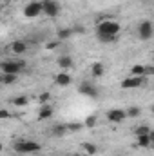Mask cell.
<instances>
[{"instance_id":"obj_6","label":"cell","mask_w":154,"mask_h":156,"mask_svg":"<svg viewBox=\"0 0 154 156\" xmlns=\"http://www.w3.org/2000/svg\"><path fill=\"white\" fill-rule=\"evenodd\" d=\"M152 35H154V29H152L151 20H143V22L138 26V37H140V40L147 42V40L152 38Z\"/></svg>"},{"instance_id":"obj_4","label":"cell","mask_w":154,"mask_h":156,"mask_svg":"<svg viewBox=\"0 0 154 156\" xmlns=\"http://www.w3.org/2000/svg\"><path fill=\"white\" fill-rule=\"evenodd\" d=\"M147 82H149V78L147 76H131V78H125V80H121V89H136V87H143V85H147Z\"/></svg>"},{"instance_id":"obj_19","label":"cell","mask_w":154,"mask_h":156,"mask_svg":"<svg viewBox=\"0 0 154 156\" xmlns=\"http://www.w3.org/2000/svg\"><path fill=\"white\" fill-rule=\"evenodd\" d=\"M82 127H83V122H67V123H65L67 133H78Z\"/></svg>"},{"instance_id":"obj_34","label":"cell","mask_w":154,"mask_h":156,"mask_svg":"<svg viewBox=\"0 0 154 156\" xmlns=\"http://www.w3.org/2000/svg\"><path fill=\"white\" fill-rule=\"evenodd\" d=\"M0 76H2V71H0Z\"/></svg>"},{"instance_id":"obj_16","label":"cell","mask_w":154,"mask_h":156,"mask_svg":"<svg viewBox=\"0 0 154 156\" xmlns=\"http://www.w3.org/2000/svg\"><path fill=\"white\" fill-rule=\"evenodd\" d=\"M103 73H105L103 64H102V62H94L93 67H91V75H93L94 78H100V76H103Z\"/></svg>"},{"instance_id":"obj_3","label":"cell","mask_w":154,"mask_h":156,"mask_svg":"<svg viewBox=\"0 0 154 156\" xmlns=\"http://www.w3.org/2000/svg\"><path fill=\"white\" fill-rule=\"evenodd\" d=\"M15 151L18 154H29V153H37L40 151V144L33 142V140H18L15 144Z\"/></svg>"},{"instance_id":"obj_21","label":"cell","mask_w":154,"mask_h":156,"mask_svg":"<svg viewBox=\"0 0 154 156\" xmlns=\"http://www.w3.org/2000/svg\"><path fill=\"white\" fill-rule=\"evenodd\" d=\"M125 115H127V116H132V118H138L142 115V109H140L138 105H131V107L125 111Z\"/></svg>"},{"instance_id":"obj_22","label":"cell","mask_w":154,"mask_h":156,"mask_svg":"<svg viewBox=\"0 0 154 156\" xmlns=\"http://www.w3.org/2000/svg\"><path fill=\"white\" fill-rule=\"evenodd\" d=\"M27 102H29V100H27V96H24V94H22V96L13 98V105H16V107H26V105H27Z\"/></svg>"},{"instance_id":"obj_17","label":"cell","mask_w":154,"mask_h":156,"mask_svg":"<svg viewBox=\"0 0 154 156\" xmlns=\"http://www.w3.org/2000/svg\"><path fill=\"white\" fill-rule=\"evenodd\" d=\"M58 40L60 42H65V40H69L71 37H73V29L71 27H64V29H58Z\"/></svg>"},{"instance_id":"obj_23","label":"cell","mask_w":154,"mask_h":156,"mask_svg":"<svg viewBox=\"0 0 154 156\" xmlns=\"http://www.w3.org/2000/svg\"><path fill=\"white\" fill-rule=\"evenodd\" d=\"M0 82H2V83H5V85H9V83H15V82H16V75H4V73H2Z\"/></svg>"},{"instance_id":"obj_31","label":"cell","mask_w":154,"mask_h":156,"mask_svg":"<svg viewBox=\"0 0 154 156\" xmlns=\"http://www.w3.org/2000/svg\"><path fill=\"white\" fill-rule=\"evenodd\" d=\"M151 75H154V67L152 66H145V76L149 78Z\"/></svg>"},{"instance_id":"obj_10","label":"cell","mask_w":154,"mask_h":156,"mask_svg":"<svg viewBox=\"0 0 154 156\" xmlns=\"http://www.w3.org/2000/svg\"><path fill=\"white\" fill-rule=\"evenodd\" d=\"M53 115H54V109H53V105H47V104H44V105L38 109V120H49V118H53Z\"/></svg>"},{"instance_id":"obj_11","label":"cell","mask_w":154,"mask_h":156,"mask_svg":"<svg viewBox=\"0 0 154 156\" xmlns=\"http://www.w3.org/2000/svg\"><path fill=\"white\" fill-rule=\"evenodd\" d=\"M11 51H13L15 55H24V53L27 51V44H26L24 40H15V42L11 44Z\"/></svg>"},{"instance_id":"obj_18","label":"cell","mask_w":154,"mask_h":156,"mask_svg":"<svg viewBox=\"0 0 154 156\" xmlns=\"http://www.w3.org/2000/svg\"><path fill=\"white\" fill-rule=\"evenodd\" d=\"M82 151H85V153H87V154H96V153H98V145H96V144H91V142H83V144H82Z\"/></svg>"},{"instance_id":"obj_27","label":"cell","mask_w":154,"mask_h":156,"mask_svg":"<svg viewBox=\"0 0 154 156\" xmlns=\"http://www.w3.org/2000/svg\"><path fill=\"white\" fill-rule=\"evenodd\" d=\"M49 98H51V93H47V91H44V93H42V94L38 96V102L42 104V105H44L45 102H49Z\"/></svg>"},{"instance_id":"obj_5","label":"cell","mask_w":154,"mask_h":156,"mask_svg":"<svg viewBox=\"0 0 154 156\" xmlns=\"http://www.w3.org/2000/svg\"><path fill=\"white\" fill-rule=\"evenodd\" d=\"M40 15H42V2H38V0L29 2V4L24 7V16H26V18H37Z\"/></svg>"},{"instance_id":"obj_13","label":"cell","mask_w":154,"mask_h":156,"mask_svg":"<svg viewBox=\"0 0 154 156\" xmlns=\"http://www.w3.org/2000/svg\"><path fill=\"white\" fill-rule=\"evenodd\" d=\"M65 133H67L65 123H54L53 129H51V134H53L54 138H62V136H65Z\"/></svg>"},{"instance_id":"obj_8","label":"cell","mask_w":154,"mask_h":156,"mask_svg":"<svg viewBox=\"0 0 154 156\" xmlns=\"http://www.w3.org/2000/svg\"><path fill=\"white\" fill-rule=\"evenodd\" d=\"M78 91H80V94L89 96V98H96L98 96V87L94 83H91V82H82L80 87H78Z\"/></svg>"},{"instance_id":"obj_26","label":"cell","mask_w":154,"mask_h":156,"mask_svg":"<svg viewBox=\"0 0 154 156\" xmlns=\"http://www.w3.org/2000/svg\"><path fill=\"white\" fill-rule=\"evenodd\" d=\"M151 133V127L149 125H140L138 129H136V136H140V134H149Z\"/></svg>"},{"instance_id":"obj_9","label":"cell","mask_w":154,"mask_h":156,"mask_svg":"<svg viewBox=\"0 0 154 156\" xmlns=\"http://www.w3.org/2000/svg\"><path fill=\"white\" fill-rule=\"evenodd\" d=\"M125 118H127V115H125L123 109H111V111H107V120L113 122V123H121Z\"/></svg>"},{"instance_id":"obj_25","label":"cell","mask_w":154,"mask_h":156,"mask_svg":"<svg viewBox=\"0 0 154 156\" xmlns=\"http://www.w3.org/2000/svg\"><path fill=\"white\" fill-rule=\"evenodd\" d=\"M96 116L94 115H91V116L85 118V122H83V127H89V129H93V127H96Z\"/></svg>"},{"instance_id":"obj_35","label":"cell","mask_w":154,"mask_h":156,"mask_svg":"<svg viewBox=\"0 0 154 156\" xmlns=\"http://www.w3.org/2000/svg\"><path fill=\"white\" fill-rule=\"evenodd\" d=\"M118 156H123V154H118Z\"/></svg>"},{"instance_id":"obj_1","label":"cell","mask_w":154,"mask_h":156,"mask_svg":"<svg viewBox=\"0 0 154 156\" xmlns=\"http://www.w3.org/2000/svg\"><path fill=\"white\" fill-rule=\"evenodd\" d=\"M120 33V24L116 20H98V26H96V37L100 35H118Z\"/></svg>"},{"instance_id":"obj_24","label":"cell","mask_w":154,"mask_h":156,"mask_svg":"<svg viewBox=\"0 0 154 156\" xmlns=\"http://www.w3.org/2000/svg\"><path fill=\"white\" fill-rule=\"evenodd\" d=\"M98 40L103 42V44H111V42H116L118 40V35H100Z\"/></svg>"},{"instance_id":"obj_33","label":"cell","mask_w":154,"mask_h":156,"mask_svg":"<svg viewBox=\"0 0 154 156\" xmlns=\"http://www.w3.org/2000/svg\"><path fill=\"white\" fill-rule=\"evenodd\" d=\"M2 149H4V145H2V144H0V153H2Z\"/></svg>"},{"instance_id":"obj_14","label":"cell","mask_w":154,"mask_h":156,"mask_svg":"<svg viewBox=\"0 0 154 156\" xmlns=\"http://www.w3.org/2000/svg\"><path fill=\"white\" fill-rule=\"evenodd\" d=\"M136 138H138V145H140V147H149V145L152 144L154 134H152V131H151L149 134H140V136H136Z\"/></svg>"},{"instance_id":"obj_28","label":"cell","mask_w":154,"mask_h":156,"mask_svg":"<svg viewBox=\"0 0 154 156\" xmlns=\"http://www.w3.org/2000/svg\"><path fill=\"white\" fill-rule=\"evenodd\" d=\"M5 118H11V113L7 109H0V120H5Z\"/></svg>"},{"instance_id":"obj_15","label":"cell","mask_w":154,"mask_h":156,"mask_svg":"<svg viewBox=\"0 0 154 156\" xmlns=\"http://www.w3.org/2000/svg\"><path fill=\"white\" fill-rule=\"evenodd\" d=\"M56 64H58L62 69H65V71H67V69H71V67H73V58H71L69 55H64V56H60V58L56 60Z\"/></svg>"},{"instance_id":"obj_20","label":"cell","mask_w":154,"mask_h":156,"mask_svg":"<svg viewBox=\"0 0 154 156\" xmlns=\"http://www.w3.org/2000/svg\"><path fill=\"white\" fill-rule=\"evenodd\" d=\"M131 73H132V76H145V66L143 64H136V66H132Z\"/></svg>"},{"instance_id":"obj_30","label":"cell","mask_w":154,"mask_h":156,"mask_svg":"<svg viewBox=\"0 0 154 156\" xmlns=\"http://www.w3.org/2000/svg\"><path fill=\"white\" fill-rule=\"evenodd\" d=\"M58 45H60V40H56V42H49V44H47V45H45V47H47V49H51V51H53V49H56V47H58Z\"/></svg>"},{"instance_id":"obj_7","label":"cell","mask_w":154,"mask_h":156,"mask_svg":"<svg viewBox=\"0 0 154 156\" xmlns=\"http://www.w3.org/2000/svg\"><path fill=\"white\" fill-rule=\"evenodd\" d=\"M42 13H45V15L51 16V18L58 16V13H60L58 2H54V0H44V2H42Z\"/></svg>"},{"instance_id":"obj_29","label":"cell","mask_w":154,"mask_h":156,"mask_svg":"<svg viewBox=\"0 0 154 156\" xmlns=\"http://www.w3.org/2000/svg\"><path fill=\"white\" fill-rule=\"evenodd\" d=\"M71 29H73V35H75V33H82V35L85 33V27H83V26H75V27H71Z\"/></svg>"},{"instance_id":"obj_12","label":"cell","mask_w":154,"mask_h":156,"mask_svg":"<svg viewBox=\"0 0 154 156\" xmlns=\"http://www.w3.org/2000/svg\"><path fill=\"white\" fill-rule=\"evenodd\" d=\"M54 82H56V85H62V87H67L71 82H73V78H71V75L65 71V73H60V75H56L54 76Z\"/></svg>"},{"instance_id":"obj_2","label":"cell","mask_w":154,"mask_h":156,"mask_svg":"<svg viewBox=\"0 0 154 156\" xmlns=\"http://www.w3.org/2000/svg\"><path fill=\"white\" fill-rule=\"evenodd\" d=\"M24 67H26V62H18V60H2L0 62V71L4 75H18Z\"/></svg>"},{"instance_id":"obj_32","label":"cell","mask_w":154,"mask_h":156,"mask_svg":"<svg viewBox=\"0 0 154 156\" xmlns=\"http://www.w3.org/2000/svg\"><path fill=\"white\" fill-rule=\"evenodd\" d=\"M69 156H82V154H78V153H73V154H69Z\"/></svg>"}]
</instances>
